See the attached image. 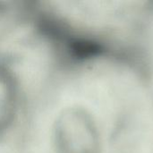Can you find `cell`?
I'll use <instances>...</instances> for the list:
<instances>
[{"mask_svg":"<svg viewBox=\"0 0 153 153\" xmlns=\"http://www.w3.org/2000/svg\"><path fill=\"white\" fill-rule=\"evenodd\" d=\"M24 153H153V93L143 66L117 54L72 52Z\"/></svg>","mask_w":153,"mask_h":153,"instance_id":"cell-1","label":"cell"},{"mask_svg":"<svg viewBox=\"0 0 153 153\" xmlns=\"http://www.w3.org/2000/svg\"><path fill=\"white\" fill-rule=\"evenodd\" d=\"M68 48L38 20L0 48V153H24Z\"/></svg>","mask_w":153,"mask_h":153,"instance_id":"cell-2","label":"cell"},{"mask_svg":"<svg viewBox=\"0 0 153 153\" xmlns=\"http://www.w3.org/2000/svg\"><path fill=\"white\" fill-rule=\"evenodd\" d=\"M39 21L69 46L140 61L153 34V0L35 1Z\"/></svg>","mask_w":153,"mask_h":153,"instance_id":"cell-3","label":"cell"},{"mask_svg":"<svg viewBox=\"0 0 153 153\" xmlns=\"http://www.w3.org/2000/svg\"><path fill=\"white\" fill-rule=\"evenodd\" d=\"M34 1L0 0V48L37 21Z\"/></svg>","mask_w":153,"mask_h":153,"instance_id":"cell-4","label":"cell"},{"mask_svg":"<svg viewBox=\"0 0 153 153\" xmlns=\"http://www.w3.org/2000/svg\"><path fill=\"white\" fill-rule=\"evenodd\" d=\"M142 65L149 79L153 93V43L144 55Z\"/></svg>","mask_w":153,"mask_h":153,"instance_id":"cell-5","label":"cell"}]
</instances>
